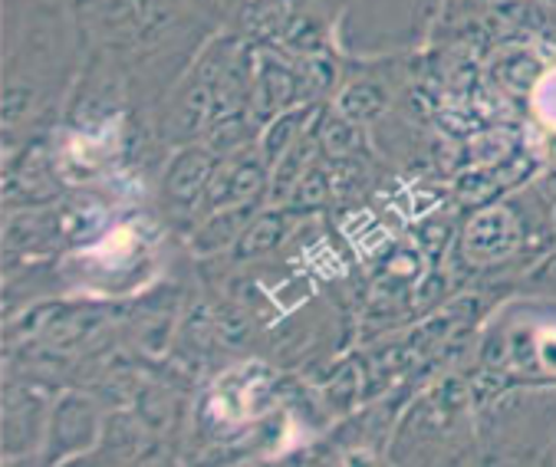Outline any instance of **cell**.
Segmentation results:
<instances>
[{
    "instance_id": "1",
    "label": "cell",
    "mask_w": 556,
    "mask_h": 467,
    "mask_svg": "<svg viewBox=\"0 0 556 467\" xmlns=\"http://www.w3.org/2000/svg\"><path fill=\"white\" fill-rule=\"evenodd\" d=\"M102 412L89 395L79 392H63L50 405V421H47V444L43 454L47 460H60L66 454H83L99 447L102 441Z\"/></svg>"
},
{
    "instance_id": "2",
    "label": "cell",
    "mask_w": 556,
    "mask_h": 467,
    "mask_svg": "<svg viewBox=\"0 0 556 467\" xmlns=\"http://www.w3.org/2000/svg\"><path fill=\"white\" fill-rule=\"evenodd\" d=\"M217 172V155L207 146H181L162 172V204L175 217L201 214L207 185Z\"/></svg>"
},
{
    "instance_id": "3",
    "label": "cell",
    "mask_w": 556,
    "mask_h": 467,
    "mask_svg": "<svg viewBox=\"0 0 556 467\" xmlns=\"http://www.w3.org/2000/svg\"><path fill=\"white\" fill-rule=\"evenodd\" d=\"M50 405L34 386H8L4 392V454L24 457L47 444Z\"/></svg>"
},
{
    "instance_id": "4",
    "label": "cell",
    "mask_w": 556,
    "mask_h": 467,
    "mask_svg": "<svg viewBox=\"0 0 556 467\" xmlns=\"http://www.w3.org/2000/svg\"><path fill=\"white\" fill-rule=\"evenodd\" d=\"M520 241V227L507 207H484L462 234V251L471 261H501Z\"/></svg>"
},
{
    "instance_id": "5",
    "label": "cell",
    "mask_w": 556,
    "mask_h": 467,
    "mask_svg": "<svg viewBox=\"0 0 556 467\" xmlns=\"http://www.w3.org/2000/svg\"><path fill=\"white\" fill-rule=\"evenodd\" d=\"M261 204H228V207H217L207 211L194 230H191V248L194 254H220V251H231L238 244V238L244 234V227L251 224V217L257 214Z\"/></svg>"
},
{
    "instance_id": "6",
    "label": "cell",
    "mask_w": 556,
    "mask_h": 467,
    "mask_svg": "<svg viewBox=\"0 0 556 467\" xmlns=\"http://www.w3.org/2000/svg\"><path fill=\"white\" fill-rule=\"evenodd\" d=\"M254 73V115L261 112V119H274L277 112L293 109L300 96V76L290 66L267 56Z\"/></svg>"
},
{
    "instance_id": "7",
    "label": "cell",
    "mask_w": 556,
    "mask_h": 467,
    "mask_svg": "<svg viewBox=\"0 0 556 467\" xmlns=\"http://www.w3.org/2000/svg\"><path fill=\"white\" fill-rule=\"evenodd\" d=\"M293 217L287 211H267V214H254L251 224L244 227V234L235 244V257L238 261H251V257H264L270 251H277L287 234H290Z\"/></svg>"
},
{
    "instance_id": "8",
    "label": "cell",
    "mask_w": 556,
    "mask_h": 467,
    "mask_svg": "<svg viewBox=\"0 0 556 467\" xmlns=\"http://www.w3.org/2000/svg\"><path fill=\"white\" fill-rule=\"evenodd\" d=\"M146 431H149L146 421L132 418V415H113L102 428L99 454H105L109 460H132L136 454H142Z\"/></svg>"
},
{
    "instance_id": "9",
    "label": "cell",
    "mask_w": 556,
    "mask_h": 467,
    "mask_svg": "<svg viewBox=\"0 0 556 467\" xmlns=\"http://www.w3.org/2000/svg\"><path fill=\"white\" fill-rule=\"evenodd\" d=\"M306 119H309V109H283V112L274 115V119H267V129L257 139V146H261V152L267 155L270 165H277L293 149V142L306 129Z\"/></svg>"
},
{
    "instance_id": "10",
    "label": "cell",
    "mask_w": 556,
    "mask_h": 467,
    "mask_svg": "<svg viewBox=\"0 0 556 467\" xmlns=\"http://www.w3.org/2000/svg\"><path fill=\"white\" fill-rule=\"evenodd\" d=\"M386 102L389 96L379 83H350L337 99V112H343L356 126H369L386 112Z\"/></svg>"
},
{
    "instance_id": "11",
    "label": "cell",
    "mask_w": 556,
    "mask_h": 467,
    "mask_svg": "<svg viewBox=\"0 0 556 467\" xmlns=\"http://www.w3.org/2000/svg\"><path fill=\"white\" fill-rule=\"evenodd\" d=\"M359 129L356 123H350L343 112H329L323 115V123H319V152L332 162H340V159H350L359 152Z\"/></svg>"
},
{
    "instance_id": "12",
    "label": "cell",
    "mask_w": 556,
    "mask_h": 467,
    "mask_svg": "<svg viewBox=\"0 0 556 467\" xmlns=\"http://www.w3.org/2000/svg\"><path fill=\"white\" fill-rule=\"evenodd\" d=\"M254 129H251V119L244 112H231V115H217L211 123V129L204 132V146L214 152V155H235L241 149H248Z\"/></svg>"
},
{
    "instance_id": "13",
    "label": "cell",
    "mask_w": 556,
    "mask_h": 467,
    "mask_svg": "<svg viewBox=\"0 0 556 467\" xmlns=\"http://www.w3.org/2000/svg\"><path fill=\"white\" fill-rule=\"evenodd\" d=\"M329 198V181H326V172L323 168H309L290 191L287 204L290 207H300V211H309V207H319L323 201Z\"/></svg>"
},
{
    "instance_id": "14",
    "label": "cell",
    "mask_w": 556,
    "mask_h": 467,
    "mask_svg": "<svg viewBox=\"0 0 556 467\" xmlns=\"http://www.w3.org/2000/svg\"><path fill=\"white\" fill-rule=\"evenodd\" d=\"M172 412H175V405H172V399H168L165 392L146 389V392L139 395V418L149 425V431H162V428L168 425Z\"/></svg>"
},
{
    "instance_id": "15",
    "label": "cell",
    "mask_w": 556,
    "mask_h": 467,
    "mask_svg": "<svg viewBox=\"0 0 556 467\" xmlns=\"http://www.w3.org/2000/svg\"><path fill=\"white\" fill-rule=\"evenodd\" d=\"M251 329H254V323L244 313V306H225L217 313V336L225 342H231V345L244 342L251 336Z\"/></svg>"
},
{
    "instance_id": "16",
    "label": "cell",
    "mask_w": 556,
    "mask_h": 467,
    "mask_svg": "<svg viewBox=\"0 0 556 467\" xmlns=\"http://www.w3.org/2000/svg\"><path fill=\"white\" fill-rule=\"evenodd\" d=\"M527 287H533V290H556V254H549L536 270H530Z\"/></svg>"
},
{
    "instance_id": "17",
    "label": "cell",
    "mask_w": 556,
    "mask_h": 467,
    "mask_svg": "<svg viewBox=\"0 0 556 467\" xmlns=\"http://www.w3.org/2000/svg\"><path fill=\"white\" fill-rule=\"evenodd\" d=\"M553 224H556V211H553Z\"/></svg>"
}]
</instances>
